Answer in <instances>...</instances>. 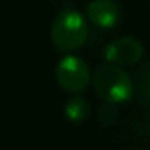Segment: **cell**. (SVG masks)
<instances>
[{
  "label": "cell",
  "instance_id": "cell-3",
  "mask_svg": "<svg viewBox=\"0 0 150 150\" xmlns=\"http://www.w3.org/2000/svg\"><path fill=\"white\" fill-rule=\"evenodd\" d=\"M55 76L62 90L69 94H80L90 83V69L81 58L67 55L58 62Z\"/></svg>",
  "mask_w": 150,
  "mask_h": 150
},
{
  "label": "cell",
  "instance_id": "cell-4",
  "mask_svg": "<svg viewBox=\"0 0 150 150\" xmlns=\"http://www.w3.org/2000/svg\"><path fill=\"white\" fill-rule=\"evenodd\" d=\"M143 57V46L134 37H120L113 42H110L104 50V58L110 64L125 67L134 65Z\"/></svg>",
  "mask_w": 150,
  "mask_h": 150
},
{
  "label": "cell",
  "instance_id": "cell-5",
  "mask_svg": "<svg viewBox=\"0 0 150 150\" xmlns=\"http://www.w3.org/2000/svg\"><path fill=\"white\" fill-rule=\"evenodd\" d=\"M88 20L99 28H111L118 23L120 11L115 0H92L87 6Z\"/></svg>",
  "mask_w": 150,
  "mask_h": 150
},
{
  "label": "cell",
  "instance_id": "cell-2",
  "mask_svg": "<svg viewBox=\"0 0 150 150\" xmlns=\"http://www.w3.org/2000/svg\"><path fill=\"white\" fill-rule=\"evenodd\" d=\"M94 88L101 99L108 104H120L131 99L132 96V80L131 76L115 64H103L94 72Z\"/></svg>",
  "mask_w": 150,
  "mask_h": 150
},
{
  "label": "cell",
  "instance_id": "cell-1",
  "mask_svg": "<svg viewBox=\"0 0 150 150\" xmlns=\"http://www.w3.org/2000/svg\"><path fill=\"white\" fill-rule=\"evenodd\" d=\"M88 37V25L81 13L65 9L57 14L51 23V41L57 50L71 53L80 50Z\"/></svg>",
  "mask_w": 150,
  "mask_h": 150
},
{
  "label": "cell",
  "instance_id": "cell-6",
  "mask_svg": "<svg viewBox=\"0 0 150 150\" xmlns=\"http://www.w3.org/2000/svg\"><path fill=\"white\" fill-rule=\"evenodd\" d=\"M88 103L83 99V97H72L67 101L65 108H64V113L65 117L71 120V122H83L87 117H88Z\"/></svg>",
  "mask_w": 150,
  "mask_h": 150
},
{
  "label": "cell",
  "instance_id": "cell-7",
  "mask_svg": "<svg viewBox=\"0 0 150 150\" xmlns=\"http://www.w3.org/2000/svg\"><path fill=\"white\" fill-rule=\"evenodd\" d=\"M138 87H139V92L145 97V101L150 103V64H146L145 69L141 71L139 78H138Z\"/></svg>",
  "mask_w": 150,
  "mask_h": 150
}]
</instances>
